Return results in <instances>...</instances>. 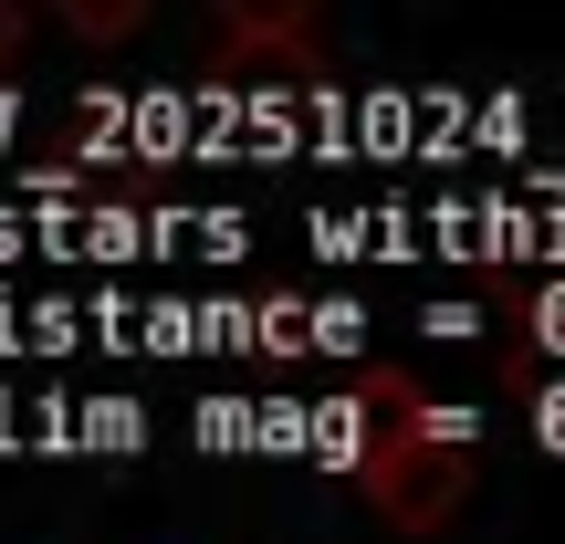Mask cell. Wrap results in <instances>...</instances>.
I'll return each instance as SVG.
<instances>
[{
	"instance_id": "ba28073f",
	"label": "cell",
	"mask_w": 565,
	"mask_h": 544,
	"mask_svg": "<svg viewBox=\"0 0 565 544\" xmlns=\"http://www.w3.org/2000/svg\"><path fill=\"white\" fill-rule=\"evenodd\" d=\"M21 42H32V21H21L11 0H0V74H11V63H21Z\"/></svg>"
},
{
	"instance_id": "5b68a950",
	"label": "cell",
	"mask_w": 565,
	"mask_h": 544,
	"mask_svg": "<svg viewBox=\"0 0 565 544\" xmlns=\"http://www.w3.org/2000/svg\"><path fill=\"white\" fill-rule=\"evenodd\" d=\"M356 335H366V314H345V303H315V345H324V356H356Z\"/></svg>"
},
{
	"instance_id": "8992f818",
	"label": "cell",
	"mask_w": 565,
	"mask_h": 544,
	"mask_svg": "<svg viewBox=\"0 0 565 544\" xmlns=\"http://www.w3.org/2000/svg\"><path fill=\"white\" fill-rule=\"evenodd\" d=\"M84 440H116V450H137V398H105V408H84Z\"/></svg>"
},
{
	"instance_id": "6da1fadb",
	"label": "cell",
	"mask_w": 565,
	"mask_h": 544,
	"mask_svg": "<svg viewBox=\"0 0 565 544\" xmlns=\"http://www.w3.org/2000/svg\"><path fill=\"white\" fill-rule=\"evenodd\" d=\"M356 482H366V503H377L398 534L461 524V503H471V408H419V419H398L377 450H366Z\"/></svg>"
},
{
	"instance_id": "3957f363",
	"label": "cell",
	"mask_w": 565,
	"mask_h": 544,
	"mask_svg": "<svg viewBox=\"0 0 565 544\" xmlns=\"http://www.w3.org/2000/svg\"><path fill=\"white\" fill-rule=\"evenodd\" d=\"M63 21H74L84 42H126V32H137L147 11H137V0H74V11H63Z\"/></svg>"
},
{
	"instance_id": "277c9868",
	"label": "cell",
	"mask_w": 565,
	"mask_h": 544,
	"mask_svg": "<svg viewBox=\"0 0 565 544\" xmlns=\"http://www.w3.org/2000/svg\"><path fill=\"white\" fill-rule=\"evenodd\" d=\"M524 324H534V345H545V356H565V282H545V294L524 303Z\"/></svg>"
},
{
	"instance_id": "52a82bcc",
	"label": "cell",
	"mask_w": 565,
	"mask_h": 544,
	"mask_svg": "<svg viewBox=\"0 0 565 544\" xmlns=\"http://www.w3.org/2000/svg\"><path fill=\"white\" fill-rule=\"evenodd\" d=\"M534 440H545V450H565V377L545 387V398H534Z\"/></svg>"
},
{
	"instance_id": "7a4b0ae2",
	"label": "cell",
	"mask_w": 565,
	"mask_h": 544,
	"mask_svg": "<svg viewBox=\"0 0 565 544\" xmlns=\"http://www.w3.org/2000/svg\"><path fill=\"white\" fill-rule=\"evenodd\" d=\"M210 95H324V53L303 11H231L210 53Z\"/></svg>"
}]
</instances>
